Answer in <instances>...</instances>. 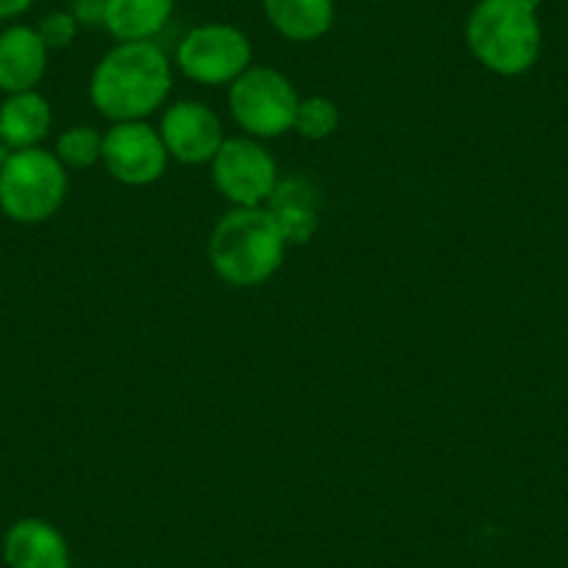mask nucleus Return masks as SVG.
<instances>
[{"label": "nucleus", "instance_id": "1", "mask_svg": "<svg viewBox=\"0 0 568 568\" xmlns=\"http://www.w3.org/2000/svg\"><path fill=\"white\" fill-rule=\"evenodd\" d=\"M173 92V64L156 42H114L90 75V101L109 123L149 120Z\"/></svg>", "mask_w": 568, "mask_h": 568}, {"label": "nucleus", "instance_id": "2", "mask_svg": "<svg viewBox=\"0 0 568 568\" xmlns=\"http://www.w3.org/2000/svg\"><path fill=\"white\" fill-rule=\"evenodd\" d=\"M287 254V240L265 206H232L215 223L206 243L212 271L229 287L271 282Z\"/></svg>", "mask_w": 568, "mask_h": 568}, {"label": "nucleus", "instance_id": "3", "mask_svg": "<svg viewBox=\"0 0 568 568\" xmlns=\"http://www.w3.org/2000/svg\"><path fill=\"white\" fill-rule=\"evenodd\" d=\"M466 45L485 70L501 79L529 73L544 45L538 9L524 0H479L466 20Z\"/></svg>", "mask_w": 568, "mask_h": 568}, {"label": "nucleus", "instance_id": "4", "mask_svg": "<svg viewBox=\"0 0 568 568\" xmlns=\"http://www.w3.org/2000/svg\"><path fill=\"white\" fill-rule=\"evenodd\" d=\"M68 168L53 151H12L0 171V212L14 223L37 226L62 210L68 199Z\"/></svg>", "mask_w": 568, "mask_h": 568}, {"label": "nucleus", "instance_id": "5", "mask_svg": "<svg viewBox=\"0 0 568 568\" xmlns=\"http://www.w3.org/2000/svg\"><path fill=\"white\" fill-rule=\"evenodd\" d=\"M229 112L245 136L254 140H276L291 134L296 125V112L302 95L293 81L276 68H254L251 64L234 84H229Z\"/></svg>", "mask_w": 568, "mask_h": 568}, {"label": "nucleus", "instance_id": "6", "mask_svg": "<svg viewBox=\"0 0 568 568\" xmlns=\"http://www.w3.org/2000/svg\"><path fill=\"white\" fill-rule=\"evenodd\" d=\"M254 62L245 31L232 23H204L176 45V68L201 87H229Z\"/></svg>", "mask_w": 568, "mask_h": 568}, {"label": "nucleus", "instance_id": "7", "mask_svg": "<svg viewBox=\"0 0 568 568\" xmlns=\"http://www.w3.org/2000/svg\"><path fill=\"white\" fill-rule=\"evenodd\" d=\"M212 184L232 206H265L278 184V165L254 136H226L210 162Z\"/></svg>", "mask_w": 568, "mask_h": 568}, {"label": "nucleus", "instance_id": "8", "mask_svg": "<svg viewBox=\"0 0 568 568\" xmlns=\"http://www.w3.org/2000/svg\"><path fill=\"white\" fill-rule=\"evenodd\" d=\"M101 162L114 182L125 187H149L165 176L171 156L160 129H154L149 120H129L106 129Z\"/></svg>", "mask_w": 568, "mask_h": 568}, {"label": "nucleus", "instance_id": "9", "mask_svg": "<svg viewBox=\"0 0 568 568\" xmlns=\"http://www.w3.org/2000/svg\"><path fill=\"white\" fill-rule=\"evenodd\" d=\"M160 136L168 156L182 165H210L226 142L221 114L201 101H176L162 112Z\"/></svg>", "mask_w": 568, "mask_h": 568}, {"label": "nucleus", "instance_id": "10", "mask_svg": "<svg viewBox=\"0 0 568 568\" xmlns=\"http://www.w3.org/2000/svg\"><path fill=\"white\" fill-rule=\"evenodd\" d=\"M48 45L37 26H9L0 31V92H31L48 73Z\"/></svg>", "mask_w": 568, "mask_h": 568}, {"label": "nucleus", "instance_id": "11", "mask_svg": "<svg viewBox=\"0 0 568 568\" xmlns=\"http://www.w3.org/2000/svg\"><path fill=\"white\" fill-rule=\"evenodd\" d=\"M9 568H70V546L45 518H20L3 535Z\"/></svg>", "mask_w": 568, "mask_h": 568}, {"label": "nucleus", "instance_id": "12", "mask_svg": "<svg viewBox=\"0 0 568 568\" xmlns=\"http://www.w3.org/2000/svg\"><path fill=\"white\" fill-rule=\"evenodd\" d=\"M265 210L282 229L287 245H304L315 237L321 226V195L313 182L302 176L278 179L276 190L267 199Z\"/></svg>", "mask_w": 568, "mask_h": 568}, {"label": "nucleus", "instance_id": "13", "mask_svg": "<svg viewBox=\"0 0 568 568\" xmlns=\"http://www.w3.org/2000/svg\"><path fill=\"white\" fill-rule=\"evenodd\" d=\"M53 109L45 95L37 90L14 92L0 103V140L12 151L40 149L42 140L51 134Z\"/></svg>", "mask_w": 568, "mask_h": 568}, {"label": "nucleus", "instance_id": "14", "mask_svg": "<svg viewBox=\"0 0 568 568\" xmlns=\"http://www.w3.org/2000/svg\"><path fill=\"white\" fill-rule=\"evenodd\" d=\"M176 0H106L103 29L114 42H154L168 29Z\"/></svg>", "mask_w": 568, "mask_h": 568}, {"label": "nucleus", "instance_id": "15", "mask_svg": "<svg viewBox=\"0 0 568 568\" xmlns=\"http://www.w3.org/2000/svg\"><path fill=\"white\" fill-rule=\"evenodd\" d=\"M262 12L284 40L318 42L335 23V0H262Z\"/></svg>", "mask_w": 568, "mask_h": 568}, {"label": "nucleus", "instance_id": "16", "mask_svg": "<svg viewBox=\"0 0 568 568\" xmlns=\"http://www.w3.org/2000/svg\"><path fill=\"white\" fill-rule=\"evenodd\" d=\"M101 149H103V134L92 125H70L68 131L57 136V145H53V154L59 156L64 168H73V171H84L101 162Z\"/></svg>", "mask_w": 568, "mask_h": 568}, {"label": "nucleus", "instance_id": "17", "mask_svg": "<svg viewBox=\"0 0 568 568\" xmlns=\"http://www.w3.org/2000/svg\"><path fill=\"white\" fill-rule=\"evenodd\" d=\"M337 125H341V109H337V103L332 101V98H302L296 112V125H293V131H296L298 136L313 142L329 140L337 131Z\"/></svg>", "mask_w": 568, "mask_h": 568}, {"label": "nucleus", "instance_id": "18", "mask_svg": "<svg viewBox=\"0 0 568 568\" xmlns=\"http://www.w3.org/2000/svg\"><path fill=\"white\" fill-rule=\"evenodd\" d=\"M79 29H81L79 20H75L70 12H51L40 20V26H37V31H40L48 51H62V48L73 45Z\"/></svg>", "mask_w": 568, "mask_h": 568}, {"label": "nucleus", "instance_id": "19", "mask_svg": "<svg viewBox=\"0 0 568 568\" xmlns=\"http://www.w3.org/2000/svg\"><path fill=\"white\" fill-rule=\"evenodd\" d=\"M70 14L79 20V26H103L106 14V0H73Z\"/></svg>", "mask_w": 568, "mask_h": 568}, {"label": "nucleus", "instance_id": "20", "mask_svg": "<svg viewBox=\"0 0 568 568\" xmlns=\"http://www.w3.org/2000/svg\"><path fill=\"white\" fill-rule=\"evenodd\" d=\"M34 3L37 0H0V23H3V20L20 18V14L29 12Z\"/></svg>", "mask_w": 568, "mask_h": 568}, {"label": "nucleus", "instance_id": "21", "mask_svg": "<svg viewBox=\"0 0 568 568\" xmlns=\"http://www.w3.org/2000/svg\"><path fill=\"white\" fill-rule=\"evenodd\" d=\"M9 156H12V149H9L7 142L0 140V171H3V165L9 162Z\"/></svg>", "mask_w": 568, "mask_h": 568}, {"label": "nucleus", "instance_id": "22", "mask_svg": "<svg viewBox=\"0 0 568 568\" xmlns=\"http://www.w3.org/2000/svg\"><path fill=\"white\" fill-rule=\"evenodd\" d=\"M524 3H529V7H535V9H540V3H544V0H524Z\"/></svg>", "mask_w": 568, "mask_h": 568}]
</instances>
